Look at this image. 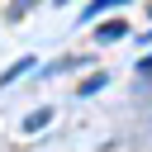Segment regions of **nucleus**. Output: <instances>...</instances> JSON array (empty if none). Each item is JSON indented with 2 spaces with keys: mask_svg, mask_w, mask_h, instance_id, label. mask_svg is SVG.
<instances>
[{
  "mask_svg": "<svg viewBox=\"0 0 152 152\" xmlns=\"http://www.w3.org/2000/svg\"><path fill=\"white\" fill-rule=\"evenodd\" d=\"M48 124H52V109H38V114L24 119V133H38V128H48Z\"/></svg>",
  "mask_w": 152,
  "mask_h": 152,
  "instance_id": "nucleus-1",
  "label": "nucleus"
},
{
  "mask_svg": "<svg viewBox=\"0 0 152 152\" xmlns=\"http://www.w3.org/2000/svg\"><path fill=\"white\" fill-rule=\"evenodd\" d=\"M128 28L124 24H104V28H95V43H114V38H124Z\"/></svg>",
  "mask_w": 152,
  "mask_h": 152,
  "instance_id": "nucleus-2",
  "label": "nucleus"
},
{
  "mask_svg": "<svg viewBox=\"0 0 152 152\" xmlns=\"http://www.w3.org/2000/svg\"><path fill=\"white\" fill-rule=\"evenodd\" d=\"M28 66H33V57H24V62H14V66H10V71H5V76H0V86H10V81H14V76H24V71H28Z\"/></svg>",
  "mask_w": 152,
  "mask_h": 152,
  "instance_id": "nucleus-3",
  "label": "nucleus"
},
{
  "mask_svg": "<svg viewBox=\"0 0 152 152\" xmlns=\"http://www.w3.org/2000/svg\"><path fill=\"white\" fill-rule=\"evenodd\" d=\"M100 86H104V71H95V76H86V81H81V90H76V95H95V90H100Z\"/></svg>",
  "mask_w": 152,
  "mask_h": 152,
  "instance_id": "nucleus-4",
  "label": "nucleus"
},
{
  "mask_svg": "<svg viewBox=\"0 0 152 152\" xmlns=\"http://www.w3.org/2000/svg\"><path fill=\"white\" fill-rule=\"evenodd\" d=\"M33 5H38V0H10V19H24Z\"/></svg>",
  "mask_w": 152,
  "mask_h": 152,
  "instance_id": "nucleus-5",
  "label": "nucleus"
},
{
  "mask_svg": "<svg viewBox=\"0 0 152 152\" xmlns=\"http://www.w3.org/2000/svg\"><path fill=\"white\" fill-rule=\"evenodd\" d=\"M52 5H66V0H52Z\"/></svg>",
  "mask_w": 152,
  "mask_h": 152,
  "instance_id": "nucleus-6",
  "label": "nucleus"
}]
</instances>
